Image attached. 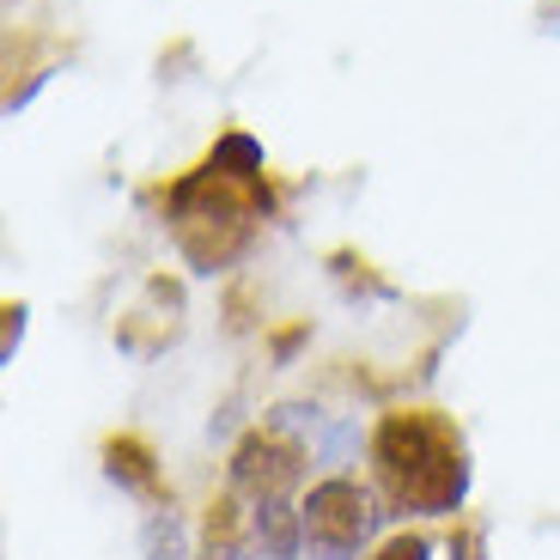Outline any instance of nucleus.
Wrapping results in <instances>:
<instances>
[{
  "label": "nucleus",
  "mask_w": 560,
  "mask_h": 560,
  "mask_svg": "<svg viewBox=\"0 0 560 560\" xmlns=\"http://www.w3.org/2000/svg\"><path fill=\"white\" fill-rule=\"evenodd\" d=\"M372 463H378V481L390 488V500L408 505V512H427V518L457 512L463 493H469L463 439H457L451 420L433 415V408L384 415L378 433H372Z\"/></svg>",
  "instance_id": "nucleus-1"
},
{
  "label": "nucleus",
  "mask_w": 560,
  "mask_h": 560,
  "mask_svg": "<svg viewBox=\"0 0 560 560\" xmlns=\"http://www.w3.org/2000/svg\"><path fill=\"white\" fill-rule=\"evenodd\" d=\"M299 518H305V542L311 548H336V555H360V542L372 536V493L353 476H323L317 488L299 500Z\"/></svg>",
  "instance_id": "nucleus-2"
},
{
  "label": "nucleus",
  "mask_w": 560,
  "mask_h": 560,
  "mask_svg": "<svg viewBox=\"0 0 560 560\" xmlns=\"http://www.w3.org/2000/svg\"><path fill=\"white\" fill-rule=\"evenodd\" d=\"M299 469H305V451L280 433V420L275 427H256V433L232 451V488H238L250 505L256 500H287V488L299 481Z\"/></svg>",
  "instance_id": "nucleus-3"
},
{
  "label": "nucleus",
  "mask_w": 560,
  "mask_h": 560,
  "mask_svg": "<svg viewBox=\"0 0 560 560\" xmlns=\"http://www.w3.org/2000/svg\"><path fill=\"white\" fill-rule=\"evenodd\" d=\"M372 560H433V548H427V536H415V530H396V536H390V542H384Z\"/></svg>",
  "instance_id": "nucleus-5"
},
{
  "label": "nucleus",
  "mask_w": 560,
  "mask_h": 560,
  "mask_svg": "<svg viewBox=\"0 0 560 560\" xmlns=\"http://www.w3.org/2000/svg\"><path fill=\"white\" fill-rule=\"evenodd\" d=\"M104 457H110V476L122 481V488H147V476H153V469H147V451H140L135 439H116Z\"/></svg>",
  "instance_id": "nucleus-4"
}]
</instances>
